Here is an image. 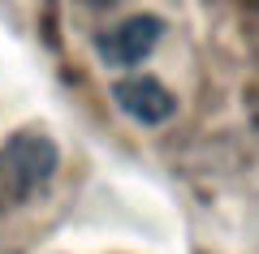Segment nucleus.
Instances as JSON below:
<instances>
[{"label": "nucleus", "instance_id": "20e7f679", "mask_svg": "<svg viewBox=\"0 0 259 254\" xmlns=\"http://www.w3.org/2000/svg\"><path fill=\"white\" fill-rule=\"evenodd\" d=\"M78 5H91V9H112V5H121V0H78Z\"/></svg>", "mask_w": 259, "mask_h": 254}, {"label": "nucleus", "instance_id": "7ed1b4c3", "mask_svg": "<svg viewBox=\"0 0 259 254\" xmlns=\"http://www.w3.org/2000/svg\"><path fill=\"white\" fill-rule=\"evenodd\" d=\"M112 99L125 117H134L139 125H160L177 112V99L168 86H160L156 78H121L112 82Z\"/></svg>", "mask_w": 259, "mask_h": 254}, {"label": "nucleus", "instance_id": "f257e3e1", "mask_svg": "<svg viewBox=\"0 0 259 254\" xmlns=\"http://www.w3.org/2000/svg\"><path fill=\"white\" fill-rule=\"evenodd\" d=\"M61 151L48 134L22 129L0 142V211H18L52 185Z\"/></svg>", "mask_w": 259, "mask_h": 254}, {"label": "nucleus", "instance_id": "f03ea898", "mask_svg": "<svg viewBox=\"0 0 259 254\" xmlns=\"http://www.w3.org/2000/svg\"><path fill=\"white\" fill-rule=\"evenodd\" d=\"M164 35V22L151 18V13H139V18H125L117 26H108L100 39H95V52H100L104 65L112 69H134L151 56V47Z\"/></svg>", "mask_w": 259, "mask_h": 254}]
</instances>
